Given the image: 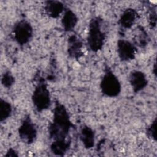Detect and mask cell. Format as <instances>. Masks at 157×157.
<instances>
[{"label":"cell","mask_w":157,"mask_h":157,"mask_svg":"<svg viewBox=\"0 0 157 157\" xmlns=\"http://www.w3.org/2000/svg\"><path fill=\"white\" fill-rule=\"evenodd\" d=\"M134 18H134V14L129 12L125 13L121 19V25L126 28L130 27L133 23L134 21Z\"/></svg>","instance_id":"13"},{"label":"cell","mask_w":157,"mask_h":157,"mask_svg":"<svg viewBox=\"0 0 157 157\" xmlns=\"http://www.w3.org/2000/svg\"><path fill=\"white\" fill-rule=\"evenodd\" d=\"M75 23L76 18L72 13H67L63 19V25L66 30H71L74 27Z\"/></svg>","instance_id":"11"},{"label":"cell","mask_w":157,"mask_h":157,"mask_svg":"<svg viewBox=\"0 0 157 157\" xmlns=\"http://www.w3.org/2000/svg\"><path fill=\"white\" fill-rule=\"evenodd\" d=\"M54 123L50 128L51 136L55 140H64L69 129L71 123L64 107L58 105L55 109Z\"/></svg>","instance_id":"1"},{"label":"cell","mask_w":157,"mask_h":157,"mask_svg":"<svg viewBox=\"0 0 157 157\" xmlns=\"http://www.w3.org/2000/svg\"><path fill=\"white\" fill-rule=\"evenodd\" d=\"M104 34L101 31L99 22L93 21L90 26L88 36V44L90 48L93 51H97L101 48L104 40Z\"/></svg>","instance_id":"2"},{"label":"cell","mask_w":157,"mask_h":157,"mask_svg":"<svg viewBox=\"0 0 157 157\" xmlns=\"http://www.w3.org/2000/svg\"><path fill=\"white\" fill-rule=\"evenodd\" d=\"M33 99L34 104L38 110H42L49 106V92L45 85H39L36 87L33 94Z\"/></svg>","instance_id":"4"},{"label":"cell","mask_w":157,"mask_h":157,"mask_svg":"<svg viewBox=\"0 0 157 157\" xmlns=\"http://www.w3.org/2000/svg\"><path fill=\"white\" fill-rule=\"evenodd\" d=\"M11 112L10 105L6 101H1V121L7 118Z\"/></svg>","instance_id":"12"},{"label":"cell","mask_w":157,"mask_h":157,"mask_svg":"<svg viewBox=\"0 0 157 157\" xmlns=\"http://www.w3.org/2000/svg\"><path fill=\"white\" fill-rule=\"evenodd\" d=\"M13 78L9 74H4V77L2 78V83L4 86H10L13 83Z\"/></svg>","instance_id":"14"},{"label":"cell","mask_w":157,"mask_h":157,"mask_svg":"<svg viewBox=\"0 0 157 157\" xmlns=\"http://www.w3.org/2000/svg\"><path fill=\"white\" fill-rule=\"evenodd\" d=\"M14 34L16 40L20 44H24L30 39L32 34V29L29 23L21 21L15 26Z\"/></svg>","instance_id":"5"},{"label":"cell","mask_w":157,"mask_h":157,"mask_svg":"<svg viewBox=\"0 0 157 157\" xmlns=\"http://www.w3.org/2000/svg\"><path fill=\"white\" fill-rule=\"evenodd\" d=\"M131 83L136 91L143 89L147 85V80L143 73L138 71L134 72L131 75Z\"/></svg>","instance_id":"8"},{"label":"cell","mask_w":157,"mask_h":157,"mask_svg":"<svg viewBox=\"0 0 157 157\" xmlns=\"http://www.w3.org/2000/svg\"><path fill=\"white\" fill-rule=\"evenodd\" d=\"M5 156H17L18 154L17 152H15V150H12V149H10L6 153Z\"/></svg>","instance_id":"15"},{"label":"cell","mask_w":157,"mask_h":157,"mask_svg":"<svg viewBox=\"0 0 157 157\" xmlns=\"http://www.w3.org/2000/svg\"><path fill=\"white\" fill-rule=\"evenodd\" d=\"M19 134L21 138L28 144L34 141L36 136V131L29 119L25 120L20 128Z\"/></svg>","instance_id":"6"},{"label":"cell","mask_w":157,"mask_h":157,"mask_svg":"<svg viewBox=\"0 0 157 157\" xmlns=\"http://www.w3.org/2000/svg\"><path fill=\"white\" fill-rule=\"evenodd\" d=\"M81 139L87 148H92L94 146V133L88 128H84L82 130Z\"/></svg>","instance_id":"10"},{"label":"cell","mask_w":157,"mask_h":157,"mask_svg":"<svg viewBox=\"0 0 157 157\" xmlns=\"http://www.w3.org/2000/svg\"><path fill=\"white\" fill-rule=\"evenodd\" d=\"M69 144L68 142L63 140H55L51 145V150L52 153L56 155L63 156L69 149Z\"/></svg>","instance_id":"9"},{"label":"cell","mask_w":157,"mask_h":157,"mask_svg":"<svg viewBox=\"0 0 157 157\" xmlns=\"http://www.w3.org/2000/svg\"><path fill=\"white\" fill-rule=\"evenodd\" d=\"M118 51L120 57L123 60L131 59L134 56L135 48L126 40H120L118 44Z\"/></svg>","instance_id":"7"},{"label":"cell","mask_w":157,"mask_h":157,"mask_svg":"<svg viewBox=\"0 0 157 157\" xmlns=\"http://www.w3.org/2000/svg\"><path fill=\"white\" fill-rule=\"evenodd\" d=\"M101 88L105 94L115 96L120 91V85L117 78L112 73L107 72L102 80Z\"/></svg>","instance_id":"3"}]
</instances>
